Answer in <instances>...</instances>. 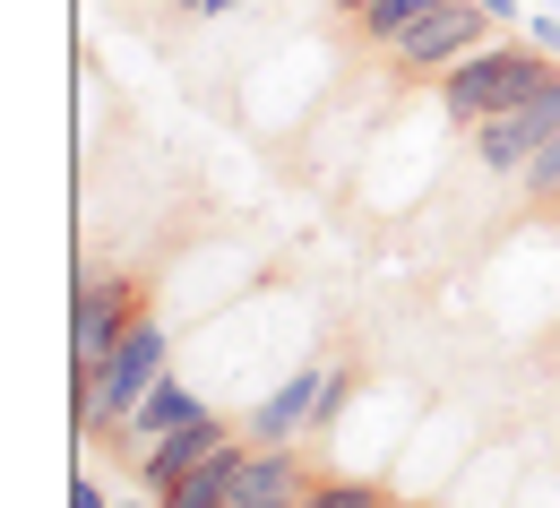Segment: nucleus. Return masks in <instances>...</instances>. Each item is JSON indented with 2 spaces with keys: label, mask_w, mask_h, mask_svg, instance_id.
I'll return each instance as SVG.
<instances>
[{
  "label": "nucleus",
  "mask_w": 560,
  "mask_h": 508,
  "mask_svg": "<svg viewBox=\"0 0 560 508\" xmlns=\"http://www.w3.org/2000/svg\"><path fill=\"white\" fill-rule=\"evenodd\" d=\"M552 70H560V61H552V52H535L526 35H509V44L491 35L483 52H466L457 70L431 78V104H440V121H448V130H483V121H500L509 104H526Z\"/></svg>",
  "instance_id": "f257e3e1"
},
{
  "label": "nucleus",
  "mask_w": 560,
  "mask_h": 508,
  "mask_svg": "<svg viewBox=\"0 0 560 508\" xmlns=\"http://www.w3.org/2000/svg\"><path fill=\"white\" fill-rule=\"evenodd\" d=\"M353 397H362V370H353V363H293L268 397H250V405H242V439H259V448L328 439L337 423H346Z\"/></svg>",
  "instance_id": "f03ea898"
},
{
  "label": "nucleus",
  "mask_w": 560,
  "mask_h": 508,
  "mask_svg": "<svg viewBox=\"0 0 560 508\" xmlns=\"http://www.w3.org/2000/svg\"><path fill=\"white\" fill-rule=\"evenodd\" d=\"M483 44H491V9L483 0H448V9H431L422 26H406L388 44V61L406 78H440V70H457L466 52H483Z\"/></svg>",
  "instance_id": "7ed1b4c3"
},
{
  "label": "nucleus",
  "mask_w": 560,
  "mask_h": 508,
  "mask_svg": "<svg viewBox=\"0 0 560 508\" xmlns=\"http://www.w3.org/2000/svg\"><path fill=\"white\" fill-rule=\"evenodd\" d=\"M164 370H173V328L139 310V328H130V336H121V345L95 363V388H104V423H130V405H139V397L155 388V379H164Z\"/></svg>",
  "instance_id": "20e7f679"
},
{
  "label": "nucleus",
  "mask_w": 560,
  "mask_h": 508,
  "mask_svg": "<svg viewBox=\"0 0 560 508\" xmlns=\"http://www.w3.org/2000/svg\"><path fill=\"white\" fill-rule=\"evenodd\" d=\"M552 130H560V70L544 78V86H535L526 104H509L500 121H483V130H466V139H475V164H483V173H500V181H517V164H526L535 146L552 139Z\"/></svg>",
  "instance_id": "39448f33"
},
{
  "label": "nucleus",
  "mask_w": 560,
  "mask_h": 508,
  "mask_svg": "<svg viewBox=\"0 0 560 508\" xmlns=\"http://www.w3.org/2000/svg\"><path fill=\"white\" fill-rule=\"evenodd\" d=\"M139 328V285L130 276H78V302H70V363H104L121 336Z\"/></svg>",
  "instance_id": "423d86ee"
},
{
  "label": "nucleus",
  "mask_w": 560,
  "mask_h": 508,
  "mask_svg": "<svg viewBox=\"0 0 560 508\" xmlns=\"http://www.w3.org/2000/svg\"><path fill=\"white\" fill-rule=\"evenodd\" d=\"M224 439H242V414H224V405H208L199 423H182V432H164V439H147V448H139V492H155V500H164L190 465H208Z\"/></svg>",
  "instance_id": "0eeeda50"
},
{
  "label": "nucleus",
  "mask_w": 560,
  "mask_h": 508,
  "mask_svg": "<svg viewBox=\"0 0 560 508\" xmlns=\"http://www.w3.org/2000/svg\"><path fill=\"white\" fill-rule=\"evenodd\" d=\"M311 483H319V474H311L302 448H259V439H250V465H242V483H233L224 508H302Z\"/></svg>",
  "instance_id": "6e6552de"
},
{
  "label": "nucleus",
  "mask_w": 560,
  "mask_h": 508,
  "mask_svg": "<svg viewBox=\"0 0 560 508\" xmlns=\"http://www.w3.org/2000/svg\"><path fill=\"white\" fill-rule=\"evenodd\" d=\"M208 405H215V397L199 388V379H182V370H164V379L147 388L139 405H130V423H121V439H130V448H147V439H164V432H182V423H199Z\"/></svg>",
  "instance_id": "1a4fd4ad"
},
{
  "label": "nucleus",
  "mask_w": 560,
  "mask_h": 508,
  "mask_svg": "<svg viewBox=\"0 0 560 508\" xmlns=\"http://www.w3.org/2000/svg\"><path fill=\"white\" fill-rule=\"evenodd\" d=\"M242 465H250V439H224L208 465H190V474L164 492V508H224V500H233V483H242Z\"/></svg>",
  "instance_id": "9d476101"
},
{
  "label": "nucleus",
  "mask_w": 560,
  "mask_h": 508,
  "mask_svg": "<svg viewBox=\"0 0 560 508\" xmlns=\"http://www.w3.org/2000/svg\"><path fill=\"white\" fill-rule=\"evenodd\" d=\"M431 9H448V0H371L353 26H362V44H371V52H388V44H397L406 26H422Z\"/></svg>",
  "instance_id": "9b49d317"
},
{
  "label": "nucleus",
  "mask_w": 560,
  "mask_h": 508,
  "mask_svg": "<svg viewBox=\"0 0 560 508\" xmlns=\"http://www.w3.org/2000/svg\"><path fill=\"white\" fill-rule=\"evenodd\" d=\"M388 500H397L388 474H319L302 508H388Z\"/></svg>",
  "instance_id": "f8f14e48"
},
{
  "label": "nucleus",
  "mask_w": 560,
  "mask_h": 508,
  "mask_svg": "<svg viewBox=\"0 0 560 508\" xmlns=\"http://www.w3.org/2000/svg\"><path fill=\"white\" fill-rule=\"evenodd\" d=\"M517 199H526V208H544V216L560 208V130L535 146L526 164H517Z\"/></svg>",
  "instance_id": "ddd939ff"
},
{
  "label": "nucleus",
  "mask_w": 560,
  "mask_h": 508,
  "mask_svg": "<svg viewBox=\"0 0 560 508\" xmlns=\"http://www.w3.org/2000/svg\"><path fill=\"white\" fill-rule=\"evenodd\" d=\"M517 35H526V44H535V52H560V9H535V17H526V26H517Z\"/></svg>",
  "instance_id": "4468645a"
},
{
  "label": "nucleus",
  "mask_w": 560,
  "mask_h": 508,
  "mask_svg": "<svg viewBox=\"0 0 560 508\" xmlns=\"http://www.w3.org/2000/svg\"><path fill=\"white\" fill-rule=\"evenodd\" d=\"M70 508H113V500H104V483H95V474H78V483H70Z\"/></svg>",
  "instance_id": "2eb2a0df"
},
{
  "label": "nucleus",
  "mask_w": 560,
  "mask_h": 508,
  "mask_svg": "<svg viewBox=\"0 0 560 508\" xmlns=\"http://www.w3.org/2000/svg\"><path fill=\"white\" fill-rule=\"evenodd\" d=\"M182 17H224V9H242V0H173Z\"/></svg>",
  "instance_id": "dca6fc26"
},
{
  "label": "nucleus",
  "mask_w": 560,
  "mask_h": 508,
  "mask_svg": "<svg viewBox=\"0 0 560 508\" xmlns=\"http://www.w3.org/2000/svg\"><path fill=\"white\" fill-rule=\"evenodd\" d=\"M491 9V26H526V17H517V0H483Z\"/></svg>",
  "instance_id": "f3484780"
},
{
  "label": "nucleus",
  "mask_w": 560,
  "mask_h": 508,
  "mask_svg": "<svg viewBox=\"0 0 560 508\" xmlns=\"http://www.w3.org/2000/svg\"><path fill=\"white\" fill-rule=\"evenodd\" d=\"M328 9H337V17H362V9H371V0H328Z\"/></svg>",
  "instance_id": "a211bd4d"
},
{
  "label": "nucleus",
  "mask_w": 560,
  "mask_h": 508,
  "mask_svg": "<svg viewBox=\"0 0 560 508\" xmlns=\"http://www.w3.org/2000/svg\"><path fill=\"white\" fill-rule=\"evenodd\" d=\"M552 9H560V0H552Z\"/></svg>",
  "instance_id": "6ab92c4d"
},
{
  "label": "nucleus",
  "mask_w": 560,
  "mask_h": 508,
  "mask_svg": "<svg viewBox=\"0 0 560 508\" xmlns=\"http://www.w3.org/2000/svg\"><path fill=\"white\" fill-rule=\"evenodd\" d=\"M552 216H560V208H552Z\"/></svg>",
  "instance_id": "aec40b11"
}]
</instances>
